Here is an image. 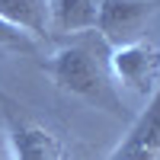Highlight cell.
Returning a JSON list of instances; mask_svg holds the SVG:
<instances>
[{
  "label": "cell",
  "instance_id": "1",
  "mask_svg": "<svg viewBox=\"0 0 160 160\" xmlns=\"http://www.w3.org/2000/svg\"><path fill=\"white\" fill-rule=\"evenodd\" d=\"M42 71L61 93L87 102L90 109H99L106 115L118 118V122H135L109 74V64L93 51V45H87V42L61 45L58 51H51L42 61Z\"/></svg>",
  "mask_w": 160,
  "mask_h": 160
},
{
  "label": "cell",
  "instance_id": "2",
  "mask_svg": "<svg viewBox=\"0 0 160 160\" xmlns=\"http://www.w3.org/2000/svg\"><path fill=\"white\" fill-rule=\"evenodd\" d=\"M0 131L10 160H74L61 131L32 115L3 90H0Z\"/></svg>",
  "mask_w": 160,
  "mask_h": 160
},
{
  "label": "cell",
  "instance_id": "3",
  "mask_svg": "<svg viewBox=\"0 0 160 160\" xmlns=\"http://www.w3.org/2000/svg\"><path fill=\"white\" fill-rule=\"evenodd\" d=\"M106 64H109L115 87L135 93L141 99H151L160 87V48L144 42V38L109 48Z\"/></svg>",
  "mask_w": 160,
  "mask_h": 160
},
{
  "label": "cell",
  "instance_id": "4",
  "mask_svg": "<svg viewBox=\"0 0 160 160\" xmlns=\"http://www.w3.org/2000/svg\"><path fill=\"white\" fill-rule=\"evenodd\" d=\"M157 7L160 0H99L96 32L102 35V42L109 48L138 42L144 32V22L154 16Z\"/></svg>",
  "mask_w": 160,
  "mask_h": 160
},
{
  "label": "cell",
  "instance_id": "5",
  "mask_svg": "<svg viewBox=\"0 0 160 160\" xmlns=\"http://www.w3.org/2000/svg\"><path fill=\"white\" fill-rule=\"evenodd\" d=\"M109 160H160V87L148 99V109L131 122L128 135Z\"/></svg>",
  "mask_w": 160,
  "mask_h": 160
},
{
  "label": "cell",
  "instance_id": "6",
  "mask_svg": "<svg viewBox=\"0 0 160 160\" xmlns=\"http://www.w3.org/2000/svg\"><path fill=\"white\" fill-rule=\"evenodd\" d=\"M99 0H48V29L51 35H77L96 29Z\"/></svg>",
  "mask_w": 160,
  "mask_h": 160
},
{
  "label": "cell",
  "instance_id": "7",
  "mask_svg": "<svg viewBox=\"0 0 160 160\" xmlns=\"http://www.w3.org/2000/svg\"><path fill=\"white\" fill-rule=\"evenodd\" d=\"M0 16L10 19L13 26L26 29L29 35L48 42L51 29H48V0H0Z\"/></svg>",
  "mask_w": 160,
  "mask_h": 160
},
{
  "label": "cell",
  "instance_id": "8",
  "mask_svg": "<svg viewBox=\"0 0 160 160\" xmlns=\"http://www.w3.org/2000/svg\"><path fill=\"white\" fill-rule=\"evenodd\" d=\"M38 48H42V38L29 35L26 29L0 16V55H38Z\"/></svg>",
  "mask_w": 160,
  "mask_h": 160
},
{
  "label": "cell",
  "instance_id": "9",
  "mask_svg": "<svg viewBox=\"0 0 160 160\" xmlns=\"http://www.w3.org/2000/svg\"><path fill=\"white\" fill-rule=\"evenodd\" d=\"M0 160H10V154H7V144H3V138H0Z\"/></svg>",
  "mask_w": 160,
  "mask_h": 160
}]
</instances>
